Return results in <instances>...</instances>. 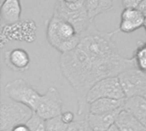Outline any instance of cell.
Wrapping results in <instances>:
<instances>
[{
	"mask_svg": "<svg viewBox=\"0 0 146 131\" xmlns=\"http://www.w3.org/2000/svg\"><path fill=\"white\" fill-rule=\"evenodd\" d=\"M137 9L140 12H142L145 15H146V0H142Z\"/></svg>",
	"mask_w": 146,
	"mask_h": 131,
	"instance_id": "d4e9b609",
	"label": "cell"
},
{
	"mask_svg": "<svg viewBox=\"0 0 146 131\" xmlns=\"http://www.w3.org/2000/svg\"><path fill=\"white\" fill-rule=\"evenodd\" d=\"M88 114L87 115H77L75 120L70 124L66 131H88L89 124H88Z\"/></svg>",
	"mask_w": 146,
	"mask_h": 131,
	"instance_id": "ac0fdd59",
	"label": "cell"
},
{
	"mask_svg": "<svg viewBox=\"0 0 146 131\" xmlns=\"http://www.w3.org/2000/svg\"><path fill=\"white\" fill-rule=\"evenodd\" d=\"M61 119L62 120V122L68 125H69L70 124H72L74 120H75V118H76V115L70 112V111H67V112H64L61 114Z\"/></svg>",
	"mask_w": 146,
	"mask_h": 131,
	"instance_id": "7402d4cb",
	"label": "cell"
},
{
	"mask_svg": "<svg viewBox=\"0 0 146 131\" xmlns=\"http://www.w3.org/2000/svg\"><path fill=\"white\" fill-rule=\"evenodd\" d=\"M116 0H99L98 9L97 10V16L100 14L108 12L115 7Z\"/></svg>",
	"mask_w": 146,
	"mask_h": 131,
	"instance_id": "44dd1931",
	"label": "cell"
},
{
	"mask_svg": "<svg viewBox=\"0 0 146 131\" xmlns=\"http://www.w3.org/2000/svg\"><path fill=\"white\" fill-rule=\"evenodd\" d=\"M46 38L53 48L64 54L78 46L80 34L71 23L53 15L47 23Z\"/></svg>",
	"mask_w": 146,
	"mask_h": 131,
	"instance_id": "6da1fadb",
	"label": "cell"
},
{
	"mask_svg": "<svg viewBox=\"0 0 146 131\" xmlns=\"http://www.w3.org/2000/svg\"><path fill=\"white\" fill-rule=\"evenodd\" d=\"M133 59L136 67L146 73V42L139 41L136 50L133 51Z\"/></svg>",
	"mask_w": 146,
	"mask_h": 131,
	"instance_id": "2e32d148",
	"label": "cell"
},
{
	"mask_svg": "<svg viewBox=\"0 0 146 131\" xmlns=\"http://www.w3.org/2000/svg\"><path fill=\"white\" fill-rule=\"evenodd\" d=\"M33 112L27 106L2 97L0 103V131L12 130L14 127L26 124Z\"/></svg>",
	"mask_w": 146,
	"mask_h": 131,
	"instance_id": "7a4b0ae2",
	"label": "cell"
},
{
	"mask_svg": "<svg viewBox=\"0 0 146 131\" xmlns=\"http://www.w3.org/2000/svg\"><path fill=\"white\" fill-rule=\"evenodd\" d=\"M142 0H122L121 3L124 9H128V8H133V9H137L139 3H141Z\"/></svg>",
	"mask_w": 146,
	"mask_h": 131,
	"instance_id": "603a6c76",
	"label": "cell"
},
{
	"mask_svg": "<svg viewBox=\"0 0 146 131\" xmlns=\"http://www.w3.org/2000/svg\"><path fill=\"white\" fill-rule=\"evenodd\" d=\"M4 131H11V130H4Z\"/></svg>",
	"mask_w": 146,
	"mask_h": 131,
	"instance_id": "83f0119b",
	"label": "cell"
},
{
	"mask_svg": "<svg viewBox=\"0 0 146 131\" xmlns=\"http://www.w3.org/2000/svg\"><path fill=\"white\" fill-rule=\"evenodd\" d=\"M126 98L145 96L146 73L137 67L131 68L118 76Z\"/></svg>",
	"mask_w": 146,
	"mask_h": 131,
	"instance_id": "52a82bcc",
	"label": "cell"
},
{
	"mask_svg": "<svg viewBox=\"0 0 146 131\" xmlns=\"http://www.w3.org/2000/svg\"><path fill=\"white\" fill-rule=\"evenodd\" d=\"M124 109L130 112L146 128V98L145 96L126 99Z\"/></svg>",
	"mask_w": 146,
	"mask_h": 131,
	"instance_id": "9a60e30c",
	"label": "cell"
},
{
	"mask_svg": "<svg viewBox=\"0 0 146 131\" xmlns=\"http://www.w3.org/2000/svg\"><path fill=\"white\" fill-rule=\"evenodd\" d=\"M26 124L30 131H46V120L36 112L33 113Z\"/></svg>",
	"mask_w": 146,
	"mask_h": 131,
	"instance_id": "e0dca14e",
	"label": "cell"
},
{
	"mask_svg": "<svg viewBox=\"0 0 146 131\" xmlns=\"http://www.w3.org/2000/svg\"><path fill=\"white\" fill-rule=\"evenodd\" d=\"M115 125L119 131H146L145 127L126 109L121 111Z\"/></svg>",
	"mask_w": 146,
	"mask_h": 131,
	"instance_id": "5bb4252c",
	"label": "cell"
},
{
	"mask_svg": "<svg viewBox=\"0 0 146 131\" xmlns=\"http://www.w3.org/2000/svg\"><path fill=\"white\" fill-rule=\"evenodd\" d=\"M68 126L62 122L60 116L46 120V131H66Z\"/></svg>",
	"mask_w": 146,
	"mask_h": 131,
	"instance_id": "d6986e66",
	"label": "cell"
},
{
	"mask_svg": "<svg viewBox=\"0 0 146 131\" xmlns=\"http://www.w3.org/2000/svg\"><path fill=\"white\" fill-rule=\"evenodd\" d=\"M123 110V109H122ZM121 110L106 114H88V124L92 131H107L115 124L117 116Z\"/></svg>",
	"mask_w": 146,
	"mask_h": 131,
	"instance_id": "7c38bea8",
	"label": "cell"
},
{
	"mask_svg": "<svg viewBox=\"0 0 146 131\" xmlns=\"http://www.w3.org/2000/svg\"><path fill=\"white\" fill-rule=\"evenodd\" d=\"M62 1L66 3H75L79 0H62Z\"/></svg>",
	"mask_w": 146,
	"mask_h": 131,
	"instance_id": "484cf974",
	"label": "cell"
},
{
	"mask_svg": "<svg viewBox=\"0 0 146 131\" xmlns=\"http://www.w3.org/2000/svg\"><path fill=\"white\" fill-rule=\"evenodd\" d=\"M145 15L138 9H123L121 15L119 30L125 33H131L145 27Z\"/></svg>",
	"mask_w": 146,
	"mask_h": 131,
	"instance_id": "9c48e42d",
	"label": "cell"
},
{
	"mask_svg": "<svg viewBox=\"0 0 146 131\" xmlns=\"http://www.w3.org/2000/svg\"><path fill=\"white\" fill-rule=\"evenodd\" d=\"M53 15L71 23L79 34L85 32L93 23L85 6L76 10L70 9L62 0H57L56 3Z\"/></svg>",
	"mask_w": 146,
	"mask_h": 131,
	"instance_id": "8992f818",
	"label": "cell"
},
{
	"mask_svg": "<svg viewBox=\"0 0 146 131\" xmlns=\"http://www.w3.org/2000/svg\"><path fill=\"white\" fill-rule=\"evenodd\" d=\"M36 24L33 21L3 25L1 31V48L3 47L5 43L11 40L33 42L36 38Z\"/></svg>",
	"mask_w": 146,
	"mask_h": 131,
	"instance_id": "5b68a950",
	"label": "cell"
},
{
	"mask_svg": "<svg viewBox=\"0 0 146 131\" xmlns=\"http://www.w3.org/2000/svg\"><path fill=\"white\" fill-rule=\"evenodd\" d=\"M84 1H86V0H84Z\"/></svg>",
	"mask_w": 146,
	"mask_h": 131,
	"instance_id": "4dcf8cb0",
	"label": "cell"
},
{
	"mask_svg": "<svg viewBox=\"0 0 146 131\" xmlns=\"http://www.w3.org/2000/svg\"><path fill=\"white\" fill-rule=\"evenodd\" d=\"M145 98H146V94H145Z\"/></svg>",
	"mask_w": 146,
	"mask_h": 131,
	"instance_id": "f546056e",
	"label": "cell"
},
{
	"mask_svg": "<svg viewBox=\"0 0 146 131\" xmlns=\"http://www.w3.org/2000/svg\"><path fill=\"white\" fill-rule=\"evenodd\" d=\"M107 131H119V130L117 129V127H116L115 125H114V126H113L112 128H110V129L109 130H107Z\"/></svg>",
	"mask_w": 146,
	"mask_h": 131,
	"instance_id": "4316f807",
	"label": "cell"
},
{
	"mask_svg": "<svg viewBox=\"0 0 146 131\" xmlns=\"http://www.w3.org/2000/svg\"><path fill=\"white\" fill-rule=\"evenodd\" d=\"M98 3H99V0H86L85 1V7L92 21L97 16V10L98 9Z\"/></svg>",
	"mask_w": 146,
	"mask_h": 131,
	"instance_id": "ffe728a7",
	"label": "cell"
},
{
	"mask_svg": "<svg viewBox=\"0 0 146 131\" xmlns=\"http://www.w3.org/2000/svg\"><path fill=\"white\" fill-rule=\"evenodd\" d=\"M145 31H146V26H145Z\"/></svg>",
	"mask_w": 146,
	"mask_h": 131,
	"instance_id": "f1b7e54d",
	"label": "cell"
},
{
	"mask_svg": "<svg viewBox=\"0 0 146 131\" xmlns=\"http://www.w3.org/2000/svg\"><path fill=\"white\" fill-rule=\"evenodd\" d=\"M21 10V0H4L0 10L3 25H10L20 21Z\"/></svg>",
	"mask_w": 146,
	"mask_h": 131,
	"instance_id": "4fadbf2b",
	"label": "cell"
},
{
	"mask_svg": "<svg viewBox=\"0 0 146 131\" xmlns=\"http://www.w3.org/2000/svg\"><path fill=\"white\" fill-rule=\"evenodd\" d=\"M99 99H127L118 76L108 77L97 82L88 92L86 102L90 104Z\"/></svg>",
	"mask_w": 146,
	"mask_h": 131,
	"instance_id": "277c9868",
	"label": "cell"
},
{
	"mask_svg": "<svg viewBox=\"0 0 146 131\" xmlns=\"http://www.w3.org/2000/svg\"><path fill=\"white\" fill-rule=\"evenodd\" d=\"M126 99H99L88 104V111L91 114H106L124 109Z\"/></svg>",
	"mask_w": 146,
	"mask_h": 131,
	"instance_id": "8fae6325",
	"label": "cell"
},
{
	"mask_svg": "<svg viewBox=\"0 0 146 131\" xmlns=\"http://www.w3.org/2000/svg\"><path fill=\"white\" fill-rule=\"evenodd\" d=\"M34 112L45 120L61 116L62 113V100L59 91L56 88L50 87L41 95Z\"/></svg>",
	"mask_w": 146,
	"mask_h": 131,
	"instance_id": "ba28073f",
	"label": "cell"
},
{
	"mask_svg": "<svg viewBox=\"0 0 146 131\" xmlns=\"http://www.w3.org/2000/svg\"><path fill=\"white\" fill-rule=\"evenodd\" d=\"M11 131H30L28 127L27 126L26 124H19L15 127H14Z\"/></svg>",
	"mask_w": 146,
	"mask_h": 131,
	"instance_id": "cb8c5ba5",
	"label": "cell"
},
{
	"mask_svg": "<svg viewBox=\"0 0 146 131\" xmlns=\"http://www.w3.org/2000/svg\"><path fill=\"white\" fill-rule=\"evenodd\" d=\"M30 57L28 52L22 48H15L6 51L4 63L6 66L15 72H24L29 69Z\"/></svg>",
	"mask_w": 146,
	"mask_h": 131,
	"instance_id": "30bf717a",
	"label": "cell"
},
{
	"mask_svg": "<svg viewBox=\"0 0 146 131\" xmlns=\"http://www.w3.org/2000/svg\"><path fill=\"white\" fill-rule=\"evenodd\" d=\"M5 95L16 102L29 107L33 112L36 111L41 95L23 79L9 82L4 87Z\"/></svg>",
	"mask_w": 146,
	"mask_h": 131,
	"instance_id": "3957f363",
	"label": "cell"
}]
</instances>
